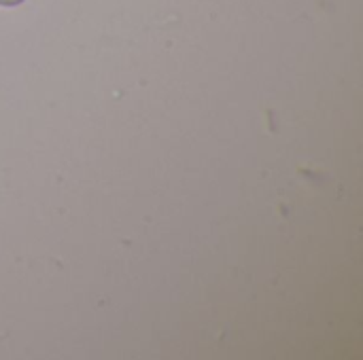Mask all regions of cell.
<instances>
[{
	"instance_id": "obj_1",
	"label": "cell",
	"mask_w": 363,
	"mask_h": 360,
	"mask_svg": "<svg viewBox=\"0 0 363 360\" xmlns=\"http://www.w3.org/2000/svg\"><path fill=\"white\" fill-rule=\"evenodd\" d=\"M23 0H0V6H17L21 4Z\"/></svg>"
}]
</instances>
